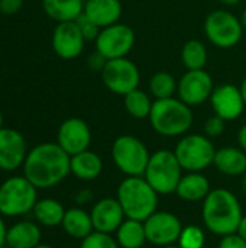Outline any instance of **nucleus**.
Instances as JSON below:
<instances>
[{
  "label": "nucleus",
  "mask_w": 246,
  "mask_h": 248,
  "mask_svg": "<svg viewBox=\"0 0 246 248\" xmlns=\"http://www.w3.org/2000/svg\"><path fill=\"white\" fill-rule=\"evenodd\" d=\"M220 4L223 6H228V7H232V6H238L242 3V0H217Z\"/></svg>",
  "instance_id": "obj_42"
},
{
  "label": "nucleus",
  "mask_w": 246,
  "mask_h": 248,
  "mask_svg": "<svg viewBox=\"0 0 246 248\" xmlns=\"http://www.w3.org/2000/svg\"><path fill=\"white\" fill-rule=\"evenodd\" d=\"M210 190V182L202 171H187L183 174L175 195L186 202H199L204 201Z\"/></svg>",
  "instance_id": "obj_21"
},
{
  "label": "nucleus",
  "mask_w": 246,
  "mask_h": 248,
  "mask_svg": "<svg viewBox=\"0 0 246 248\" xmlns=\"http://www.w3.org/2000/svg\"><path fill=\"white\" fill-rule=\"evenodd\" d=\"M151 153L135 135H119L112 144V160L125 176H144Z\"/></svg>",
  "instance_id": "obj_7"
},
{
  "label": "nucleus",
  "mask_w": 246,
  "mask_h": 248,
  "mask_svg": "<svg viewBox=\"0 0 246 248\" xmlns=\"http://www.w3.org/2000/svg\"><path fill=\"white\" fill-rule=\"evenodd\" d=\"M180 58L187 70H203L207 64L209 52L202 41L190 39L183 45Z\"/></svg>",
  "instance_id": "obj_29"
},
{
  "label": "nucleus",
  "mask_w": 246,
  "mask_h": 248,
  "mask_svg": "<svg viewBox=\"0 0 246 248\" xmlns=\"http://www.w3.org/2000/svg\"><path fill=\"white\" fill-rule=\"evenodd\" d=\"M152 105H154V97L149 94V92H145L139 87L123 96L125 110L133 119H139V121L148 119L152 110Z\"/></svg>",
  "instance_id": "obj_28"
},
{
  "label": "nucleus",
  "mask_w": 246,
  "mask_h": 248,
  "mask_svg": "<svg viewBox=\"0 0 246 248\" xmlns=\"http://www.w3.org/2000/svg\"><path fill=\"white\" fill-rule=\"evenodd\" d=\"M57 144L71 157L90 148L91 129L81 118L65 119L57 132Z\"/></svg>",
  "instance_id": "obj_15"
},
{
  "label": "nucleus",
  "mask_w": 246,
  "mask_h": 248,
  "mask_svg": "<svg viewBox=\"0 0 246 248\" xmlns=\"http://www.w3.org/2000/svg\"><path fill=\"white\" fill-rule=\"evenodd\" d=\"M3 128V113L0 112V129Z\"/></svg>",
  "instance_id": "obj_46"
},
{
  "label": "nucleus",
  "mask_w": 246,
  "mask_h": 248,
  "mask_svg": "<svg viewBox=\"0 0 246 248\" xmlns=\"http://www.w3.org/2000/svg\"><path fill=\"white\" fill-rule=\"evenodd\" d=\"M236 234L246 241V215L242 217V219H241V224H239V227H238Z\"/></svg>",
  "instance_id": "obj_41"
},
{
  "label": "nucleus",
  "mask_w": 246,
  "mask_h": 248,
  "mask_svg": "<svg viewBox=\"0 0 246 248\" xmlns=\"http://www.w3.org/2000/svg\"><path fill=\"white\" fill-rule=\"evenodd\" d=\"M28 155L25 137L13 128L0 129V170L14 171L23 166Z\"/></svg>",
  "instance_id": "obj_17"
},
{
  "label": "nucleus",
  "mask_w": 246,
  "mask_h": 248,
  "mask_svg": "<svg viewBox=\"0 0 246 248\" xmlns=\"http://www.w3.org/2000/svg\"><path fill=\"white\" fill-rule=\"evenodd\" d=\"M162 248H180V247H178V246H175V244H174V246H168V247H162Z\"/></svg>",
  "instance_id": "obj_48"
},
{
  "label": "nucleus",
  "mask_w": 246,
  "mask_h": 248,
  "mask_svg": "<svg viewBox=\"0 0 246 248\" xmlns=\"http://www.w3.org/2000/svg\"><path fill=\"white\" fill-rule=\"evenodd\" d=\"M238 144L246 153V124H244L238 131Z\"/></svg>",
  "instance_id": "obj_39"
},
{
  "label": "nucleus",
  "mask_w": 246,
  "mask_h": 248,
  "mask_svg": "<svg viewBox=\"0 0 246 248\" xmlns=\"http://www.w3.org/2000/svg\"><path fill=\"white\" fill-rule=\"evenodd\" d=\"M203 31L207 41L220 49H231L236 46L245 33L241 19L225 9L210 12L204 19Z\"/></svg>",
  "instance_id": "obj_8"
},
{
  "label": "nucleus",
  "mask_w": 246,
  "mask_h": 248,
  "mask_svg": "<svg viewBox=\"0 0 246 248\" xmlns=\"http://www.w3.org/2000/svg\"><path fill=\"white\" fill-rule=\"evenodd\" d=\"M0 248H12V247H9L7 244H4V246H1V247H0Z\"/></svg>",
  "instance_id": "obj_49"
},
{
  "label": "nucleus",
  "mask_w": 246,
  "mask_h": 248,
  "mask_svg": "<svg viewBox=\"0 0 246 248\" xmlns=\"http://www.w3.org/2000/svg\"><path fill=\"white\" fill-rule=\"evenodd\" d=\"M148 243L157 247H168L178 243L183 224L177 215L167 211H157L144 221Z\"/></svg>",
  "instance_id": "obj_13"
},
{
  "label": "nucleus",
  "mask_w": 246,
  "mask_h": 248,
  "mask_svg": "<svg viewBox=\"0 0 246 248\" xmlns=\"http://www.w3.org/2000/svg\"><path fill=\"white\" fill-rule=\"evenodd\" d=\"M23 6V0H0V12L3 15H16Z\"/></svg>",
  "instance_id": "obj_37"
},
{
  "label": "nucleus",
  "mask_w": 246,
  "mask_h": 248,
  "mask_svg": "<svg viewBox=\"0 0 246 248\" xmlns=\"http://www.w3.org/2000/svg\"><path fill=\"white\" fill-rule=\"evenodd\" d=\"M116 241L120 248L144 247L145 243H148L144 222L126 218L116 231Z\"/></svg>",
  "instance_id": "obj_27"
},
{
  "label": "nucleus",
  "mask_w": 246,
  "mask_h": 248,
  "mask_svg": "<svg viewBox=\"0 0 246 248\" xmlns=\"http://www.w3.org/2000/svg\"><path fill=\"white\" fill-rule=\"evenodd\" d=\"M242 217L241 202L229 189H213L203 201L202 219L204 227L215 235L236 234Z\"/></svg>",
  "instance_id": "obj_2"
},
{
  "label": "nucleus",
  "mask_w": 246,
  "mask_h": 248,
  "mask_svg": "<svg viewBox=\"0 0 246 248\" xmlns=\"http://www.w3.org/2000/svg\"><path fill=\"white\" fill-rule=\"evenodd\" d=\"M70 166H71V174L86 182L97 179L103 171L101 157L97 153L91 151L90 148L75 155H71Z\"/></svg>",
  "instance_id": "obj_23"
},
{
  "label": "nucleus",
  "mask_w": 246,
  "mask_h": 248,
  "mask_svg": "<svg viewBox=\"0 0 246 248\" xmlns=\"http://www.w3.org/2000/svg\"><path fill=\"white\" fill-rule=\"evenodd\" d=\"M70 163L71 157L57 142H42L28 151L22 169L36 189H49L71 173Z\"/></svg>",
  "instance_id": "obj_1"
},
{
  "label": "nucleus",
  "mask_w": 246,
  "mask_h": 248,
  "mask_svg": "<svg viewBox=\"0 0 246 248\" xmlns=\"http://www.w3.org/2000/svg\"><path fill=\"white\" fill-rule=\"evenodd\" d=\"M107 60L97 51H94L93 54L88 55L87 58V67L91 70V71H97V73H101V70L104 68Z\"/></svg>",
  "instance_id": "obj_36"
},
{
  "label": "nucleus",
  "mask_w": 246,
  "mask_h": 248,
  "mask_svg": "<svg viewBox=\"0 0 246 248\" xmlns=\"http://www.w3.org/2000/svg\"><path fill=\"white\" fill-rule=\"evenodd\" d=\"M225 126H226V122L222 118L213 115L204 122V126H203L204 135H207L209 138H217L225 132Z\"/></svg>",
  "instance_id": "obj_34"
},
{
  "label": "nucleus",
  "mask_w": 246,
  "mask_h": 248,
  "mask_svg": "<svg viewBox=\"0 0 246 248\" xmlns=\"http://www.w3.org/2000/svg\"><path fill=\"white\" fill-rule=\"evenodd\" d=\"M244 189H245V192H246V173L244 174Z\"/></svg>",
  "instance_id": "obj_47"
},
{
  "label": "nucleus",
  "mask_w": 246,
  "mask_h": 248,
  "mask_svg": "<svg viewBox=\"0 0 246 248\" xmlns=\"http://www.w3.org/2000/svg\"><path fill=\"white\" fill-rule=\"evenodd\" d=\"M80 248H120L116 238H113L110 234L93 231L88 237L81 240Z\"/></svg>",
  "instance_id": "obj_32"
},
{
  "label": "nucleus",
  "mask_w": 246,
  "mask_h": 248,
  "mask_svg": "<svg viewBox=\"0 0 246 248\" xmlns=\"http://www.w3.org/2000/svg\"><path fill=\"white\" fill-rule=\"evenodd\" d=\"M136 42L135 31L122 22L103 28L94 41L96 51L106 60H116L128 57Z\"/></svg>",
  "instance_id": "obj_11"
},
{
  "label": "nucleus",
  "mask_w": 246,
  "mask_h": 248,
  "mask_svg": "<svg viewBox=\"0 0 246 248\" xmlns=\"http://www.w3.org/2000/svg\"><path fill=\"white\" fill-rule=\"evenodd\" d=\"M158 196L144 176H126L117 187L116 199L126 218L144 222L158 211Z\"/></svg>",
  "instance_id": "obj_4"
},
{
  "label": "nucleus",
  "mask_w": 246,
  "mask_h": 248,
  "mask_svg": "<svg viewBox=\"0 0 246 248\" xmlns=\"http://www.w3.org/2000/svg\"><path fill=\"white\" fill-rule=\"evenodd\" d=\"M241 23H242V28H244V32H246V9L242 12V15H241Z\"/></svg>",
  "instance_id": "obj_44"
},
{
  "label": "nucleus",
  "mask_w": 246,
  "mask_h": 248,
  "mask_svg": "<svg viewBox=\"0 0 246 248\" xmlns=\"http://www.w3.org/2000/svg\"><path fill=\"white\" fill-rule=\"evenodd\" d=\"M90 217L94 231L104 234L116 232L126 218L116 198H103L97 201L90 211Z\"/></svg>",
  "instance_id": "obj_18"
},
{
  "label": "nucleus",
  "mask_w": 246,
  "mask_h": 248,
  "mask_svg": "<svg viewBox=\"0 0 246 248\" xmlns=\"http://www.w3.org/2000/svg\"><path fill=\"white\" fill-rule=\"evenodd\" d=\"M183 167L171 150H157L151 154L144 177L158 195H173L183 177Z\"/></svg>",
  "instance_id": "obj_5"
},
{
  "label": "nucleus",
  "mask_w": 246,
  "mask_h": 248,
  "mask_svg": "<svg viewBox=\"0 0 246 248\" xmlns=\"http://www.w3.org/2000/svg\"><path fill=\"white\" fill-rule=\"evenodd\" d=\"M75 23H77V26H78V29H80V32L83 33V36H84V39L86 41H96V38L99 36V33H100V28L94 23V22H91L84 13L75 20Z\"/></svg>",
  "instance_id": "obj_33"
},
{
  "label": "nucleus",
  "mask_w": 246,
  "mask_h": 248,
  "mask_svg": "<svg viewBox=\"0 0 246 248\" xmlns=\"http://www.w3.org/2000/svg\"><path fill=\"white\" fill-rule=\"evenodd\" d=\"M35 248H54L52 246H48V244H39V246H36Z\"/></svg>",
  "instance_id": "obj_45"
},
{
  "label": "nucleus",
  "mask_w": 246,
  "mask_h": 248,
  "mask_svg": "<svg viewBox=\"0 0 246 248\" xmlns=\"http://www.w3.org/2000/svg\"><path fill=\"white\" fill-rule=\"evenodd\" d=\"M100 29L120 22L123 6L120 0H84V12Z\"/></svg>",
  "instance_id": "obj_19"
},
{
  "label": "nucleus",
  "mask_w": 246,
  "mask_h": 248,
  "mask_svg": "<svg viewBox=\"0 0 246 248\" xmlns=\"http://www.w3.org/2000/svg\"><path fill=\"white\" fill-rule=\"evenodd\" d=\"M65 211L67 209H64L61 202L52 198H43V199H38L32 214L39 225L46 228H55L62 224Z\"/></svg>",
  "instance_id": "obj_26"
},
{
  "label": "nucleus",
  "mask_w": 246,
  "mask_h": 248,
  "mask_svg": "<svg viewBox=\"0 0 246 248\" xmlns=\"http://www.w3.org/2000/svg\"><path fill=\"white\" fill-rule=\"evenodd\" d=\"M148 121L158 135L175 138L188 134L194 122V115L188 105L174 96L154 100Z\"/></svg>",
  "instance_id": "obj_3"
},
{
  "label": "nucleus",
  "mask_w": 246,
  "mask_h": 248,
  "mask_svg": "<svg viewBox=\"0 0 246 248\" xmlns=\"http://www.w3.org/2000/svg\"><path fill=\"white\" fill-rule=\"evenodd\" d=\"M41 228L32 221H19L7 228L6 244L12 248H35L41 244Z\"/></svg>",
  "instance_id": "obj_22"
},
{
  "label": "nucleus",
  "mask_w": 246,
  "mask_h": 248,
  "mask_svg": "<svg viewBox=\"0 0 246 248\" xmlns=\"http://www.w3.org/2000/svg\"><path fill=\"white\" fill-rule=\"evenodd\" d=\"M215 87L213 77L204 68L187 70L178 80L177 97L190 108H196L210 99Z\"/></svg>",
  "instance_id": "obj_12"
},
{
  "label": "nucleus",
  "mask_w": 246,
  "mask_h": 248,
  "mask_svg": "<svg viewBox=\"0 0 246 248\" xmlns=\"http://www.w3.org/2000/svg\"><path fill=\"white\" fill-rule=\"evenodd\" d=\"M6 234H7V227L4 224L3 215H0V247L6 244Z\"/></svg>",
  "instance_id": "obj_40"
},
{
  "label": "nucleus",
  "mask_w": 246,
  "mask_h": 248,
  "mask_svg": "<svg viewBox=\"0 0 246 248\" xmlns=\"http://www.w3.org/2000/svg\"><path fill=\"white\" fill-rule=\"evenodd\" d=\"M209 102L215 115L222 118L225 122L239 119L246 108L241 87L231 83L216 86Z\"/></svg>",
  "instance_id": "obj_14"
},
{
  "label": "nucleus",
  "mask_w": 246,
  "mask_h": 248,
  "mask_svg": "<svg viewBox=\"0 0 246 248\" xmlns=\"http://www.w3.org/2000/svg\"><path fill=\"white\" fill-rule=\"evenodd\" d=\"M91 199H93V195H91V192H90L88 189L80 190L78 195L75 196V201H77L78 203H87V202H90Z\"/></svg>",
  "instance_id": "obj_38"
},
{
  "label": "nucleus",
  "mask_w": 246,
  "mask_h": 248,
  "mask_svg": "<svg viewBox=\"0 0 246 248\" xmlns=\"http://www.w3.org/2000/svg\"><path fill=\"white\" fill-rule=\"evenodd\" d=\"M206 243V234L199 225L183 227L177 246L180 248H203Z\"/></svg>",
  "instance_id": "obj_31"
},
{
  "label": "nucleus",
  "mask_w": 246,
  "mask_h": 248,
  "mask_svg": "<svg viewBox=\"0 0 246 248\" xmlns=\"http://www.w3.org/2000/svg\"><path fill=\"white\" fill-rule=\"evenodd\" d=\"M175 157L184 171H204L213 164L216 148L204 134H186L175 145Z\"/></svg>",
  "instance_id": "obj_9"
},
{
  "label": "nucleus",
  "mask_w": 246,
  "mask_h": 248,
  "mask_svg": "<svg viewBox=\"0 0 246 248\" xmlns=\"http://www.w3.org/2000/svg\"><path fill=\"white\" fill-rule=\"evenodd\" d=\"M213 166L225 176H244L246 173V153L241 147H222L216 150Z\"/></svg>",
  "instance_id": "obj_20"
},
{
  "label": "nucleus",
  "mask_w": 246,
  "mask_h": 248,
  "mask_svg": "<svg viewBox=\"0 0 246 248\" xmlns=\"http://www.w3.org/2000/svg\"><path fill=\"white\" fill-rule=\"evenodd\" d=\"M38 189L25 176H12L0 185V215L16 218L33 211Z\"/></svg>",
  "instance_id": "obj_6"
},
{
  "label": "nucleus",
  "mask_w": 246,
  "mask_h": 248,
  "mask_svg": "<svg viewBox=\"0 0 246 248\" xmlns=\"http://www.w3.org/2000/svg\"><path fill=\"white\" fill-rule=\"evenodd\" d=\"M86 39L75 22L57 23L52 32V49L62 60H75L84 51Z\"/></svg>",
  "instance_id": "obj_16"
},
{
  "label": "nucleus",
  "mask_w": 246,
  "mask_h": 248,
  "mask_svg": "<svg viewBox=\"0 0 246 248\" xmlns=\"http://www.w3.org/2000/svg\"><path fill=\"white\" fill-rule=\"evenodd\" d=\"M241 92H242V96H244V100H245V105H246V77L242 80V83H241Z\"/></svg>",
  "instance_id": "obj_43"
},
{
  "label": "nucleus",
  "mask_w": 246,
  "mask_h": 248,
  "mask_svg": "<svg viewBox=\"0 0 246 248\" xmlns=\"http://www.w3.org/2000/svg\"><path fill=\"white\" fill-rule=\"evenodd\" d=\"M61 227L67 235L75 240H84L94 231L90 212L84 211L83 208L67 209Z\"/></svg>",
  "instance_id": "obj_25"
},
{
  "label": "nucleus",
  "mask_w": 246,
  "mask_h": 248,
  "mask_svg": "<svg viewBox=\"0 0 246 248\" xmlns=\"http://www.w3.org/2000/svg\"><path fill=\"white\" fill-rule=\"evenodd\" d=\"M100 76L106 89L122 97L138 89L141 83V71L128 57L107 60Z\"/></svg>",
  "instance_id": "obj_10"
},
{
  "label": "nucleus",
  "mask_w": 246,
  "mask_h": 248,
  "mask_svg": "<svg viewBox=\"0 0 246 248\" xmlns=\"http://www.w3.org/2000/svg\"><path fill=\"white\" fill-rule=\"evenodd\" d=\"M177 86H178V80H175V77L171 73H168V71H157L149 78L148 92L154 97V100L170 99V97L175 96Z\"/></svg>",
  "instance_id": "obj_30"
},
{
  "label": "nucleus",
  "mask_w": 246,
  "mask_h": 248,
  "mask_svg": "<svg viewBox=\"0 0 246 248\" xmlns=\"http://www.w3.org/2000/svg\"><path fill=\"white\" fill-rule=\"evenodd\" d=\"M217 248H246V241L238 234H231L222 237Z\"/></svg>",
  "instance_id": "obj_35"
},
{
  "label": "nucleus",
  "mask_w": 246,
  "mask_h": 248,
  "mask_svg": "<svg viewBox=\"0 0 246 248\" xmlns=\"http://www.w3.org/2000/svg\"><path fill=\"white\" fill-rule=\"evenodd\" d=\"M42 9L57 23L75 22L84 12V0H42Z\"/></svg>",
  "instance_id": "obj_24"
}]
</instances>
